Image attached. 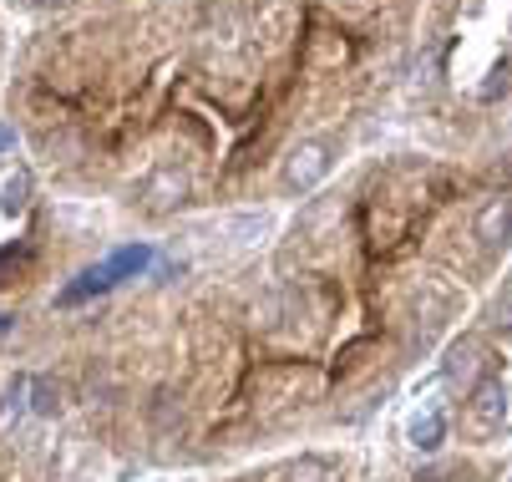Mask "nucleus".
I'll use <instances>...</instances> for the list:
<instances>
[{
  "instance_id": "nucleus-1",
  "label": "nucleus",
  "mask_w": 512,
  "mask_h": 482,
  "mask_svg": "<svg viewBox=\"0 0 512 482\" xmlns=\"http://www.w3.org/2000/svg\"><path fill=\"white\" fill-rule=\"evenodd\" d=\"M467 417H472L477 432H497V427H502V417H507V391H502V381H482V386L472 391Z\"/></svg>"
},
{
  "instance_id": "nucleus-2",
  "label": "nucleus",
  "mask_w": 512,
  "mask_h": 482,
  "mask_svg": "<svg viewBox=\"0 0 512 482\" xmlns=\"http://www.w3.org/2000/svg\"><path fill=\"white\" fill-rule=\"evenodd\" d=\"M320 178H325V148L305 143L295 158H289V183H295V188H315Z\"/></svg>"
},
{
  "instance_id": "nucleus-3",
  "label": "nucleus",
  "mask_w": 512,
  "mask_h": 482,
  "mask_svg": "<svg viewBox=\"0 0 512 482\" xmlns=\"http://www.w3.org/2000/svg\"><path fill=\"white\" fill-rule=\"evenodd\" d=\"M507 229H512V203L492 198L487 209H482V219H477V239H482V244H502Z\"/></svg>"
},
{
  "instance_id": "nucleus-4",
  "label": "nucleus",
  "mask_w": 512,
  "mask_h": 482,
  "mask_svg": "<svg viewBox=\"0 0 512 482\" xmlns=\"http://www.w3.org/2000/svg\"><path fill=\"white\" fill-rule=\"evenodd\" d=\"M442 437H447L442 411H421V417L411 422V442H416L421 452H436V447H442Z\"/></svg>"
},
{
  "instance_id": "nucleus-5",
  "label": "nucleus",
  "mask_w": 512,
  "mask_h": 482,
  "mask_svg": "<svg viewBox=\"0 0 512 482\" xmlns=\"http://www.w3.org/2000/svg\"><path fill=\"white\" fill-rule=\"evenodd\" d=\"M477 356H482L477 340H462V346L452 351V361H447V381H452V386H467L472 371H477Z\"/></svg>"
},
{
  "instance_id": "nucleus-6",
  "label": "nucleus",
  "mask_w": 512,
  "mask_h": 482,
  "mask_svg": "<svg viewBox=\"0 0 512 482\" xmlns=\"http://www.w3.org/2000/svg\"><path fill=\"white\" fill-rule=\"evenodd\" d=\"M183 193H188V183H183V173H173V168L148 183V198H153V203H173V198H183Z\"/></svg>"
},
{
  "instance_id": "nucleus-7",
  "label": "nucleus",
  "mask_w": 512,
  "mask_h": 482,
  "mask_svg": "<svg viewBox=\"0 0 512 482\" xmlns=\"http://www.w3.org/2000/svg\"><path fill=\"white\" fill-rule=\"evenodd\" d=\"M36 411L41 417H56V391L51 386H36Z\"/></svg>"
},
{
  "instance_id": "nucleus-8",
  "label": "nucleus",
  "mask_w": 512,
  "mask_h": 482,
  "mask_svg": "<svg viewBox=\"0 0 512 482\" xmlns=\"http://www.w3.org/2000/svg\"><path fill=\"white\" fill-rule=\"evenodd\" d=\"M16 143V132H6V127H0V148H11Z\"/></svg>"
}]
</instances>
